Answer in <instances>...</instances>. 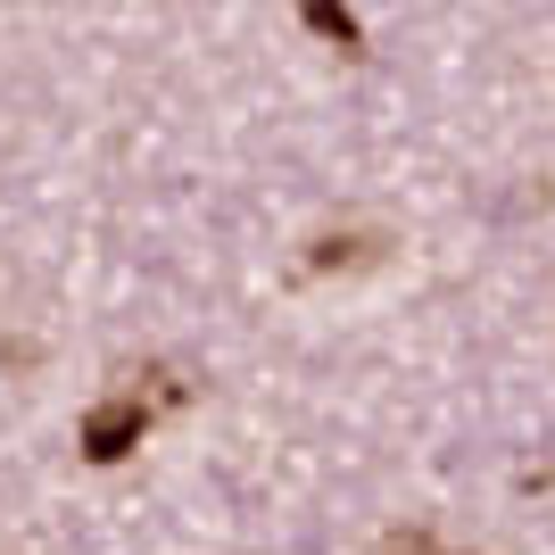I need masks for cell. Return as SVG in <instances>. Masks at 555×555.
Instances as JSON below:
<instances>
[{"mask_svg": "<svg viewBox=\"0 0 555 555\" xmlns=\"http://www.w3.org/2000/svg\"><path fill=\"white\" fill-rule=\"evenodd\" d=\"M141 431H150V398L116 390V398H100L92 415H83V456L92 464H125L141 448Z\"/></svg>", "mask_w": 555, "mask_h": 555, "instance_id": "1", "label": "cell"}, {"mask_svg": "<svg viewBox=\"0 0 555 555\" xmlns=\"http://www.w3.org/2000/svg\"><path fill=\"white\" fill-rule=\"evenodd\" d=\"M382 257V232H315L307 241V274H332V266H373Z\"/></svg>", "mask_w": 555, "mask_h": 555, "instance_id": "2", "label": "cell"}, {"mask_svg": "<svg viewBox=\"0 0 555 555\" xmlns=\"http://www.w3.org/2000/svg\"><path fill=\"white\" fill-rule=\"evenodd\" d=\"M299 17H307V34H324L332 50H365V34H357V17H348V0H299Z\"/></svg>", "mask_w": 555, "mask_h": 555, "instance_id": "3", "label": "cell"}, {"mask_svg": "<svg viewBox=\"0 0 555 555\" xmlns=\"http://www.w3.org/2000/svg\"><path fill=\"white\" fill-rule=\"evenodd\" d=\"M382 555H431V531H390V539H382Z\"/></svg>", "mask_w": 555, "mask_h": 555, "instance_id": "4", "label": "cell"}]
</instances>
